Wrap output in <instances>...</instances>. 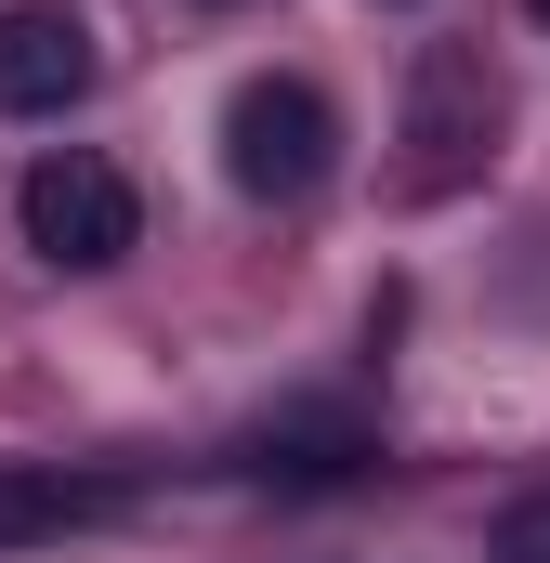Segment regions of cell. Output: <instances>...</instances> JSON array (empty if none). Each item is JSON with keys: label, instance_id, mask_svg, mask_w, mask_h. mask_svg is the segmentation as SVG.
I'll list each match as a JSON object with an SVG mask.
<instances>
[{"label": "cell", "instance_id": "obj_4", "mask_svg": "<svg viewBox=\"0 0 550 563\" xmlns=\"http://www.w3.org/2000/svg\"><path fill=\"white\" fill-rule=\"evenodd\" d=\"M92 13L79 0H13L0 13V119H66L92 92Z\"/></svg>", "mask_w": 550, "mask_h": 563}, {"label": "cell", "instance_id": "obj_1", "mask_svg": "<svg viewBox=\"0 0 550 563\" xmlns=\"http://www.w3.org/2000/svg\"><path fill=\"white\" fill-rule=\"evenodd\" d=\"M328 157H341V119H328L315 79H237V92H223V184H237V197L301 210V197L328 184Z\"/></svg>", "mask_w": 550, "mask_h": 563}, {"label": "cell", "instance_id": "obj_3", "mask_svg": "<svg viewBox=\"0 0 550 563\" xmlns=\"http://www.w3.org/2000/svg\"><path fill=\"white\" fill-rule=\"evenodd\" d=\"M13 210H26V250H40L53 276H106V263L132 250V223H144V210H132V170H119V157H92V144L40 157Z\"/></svg>", "mask_w": 550, "mask_h": 563}, {"label": "cell", "instance_id": "obj_7", "mask_svg": "<svg viewBox=\"0 0 550 563\" xmlns=\"http://www.w3.org/2000/svg\"><path fill=\"white\" fill-rule=\"evenodd\" d=\"M538 26H550V0H538Z\"/></svg>", "mask_w": 550, "mask_h": 563}, {"label": "cell", "instance_id": "obj_5", "mask_svg": "<svg viewBox=\"0 0 550 563\" xmlns=\"http://www.w3.org/2000/svg\"><path fill=\"white\" fill-rule=\"evenodd\" d=\"M485 563H550V498H512L498 538H485Z\"/></svg>", "mask_w": 550, "mask_h": 563}, {"label": "cell", "instance_id": "obj_6", "mask_svg": "<svg viewBox=\"0 0 550 563\" xmlns=\"http://www.w3.org/2000/svg\"><path fill=\"white\" fill-rule=\"evenodd\" d=\"M66 511H92L79 485H0V538H26V525H66Z\"/></svg>", "mask_w": 550, "mask_h": 563}, {"label": "cell", "instance_id": "obj_2", "mask_svg": "<svg viewBox=\"0 0 550 563\" xmlns=\"http://www.w3.org/2000/svg\"><path fill=\"white\" fill-rule=\"evenodd\" d=\"M498 157V66L472 40H432L407 66V197H459Z\"/></svg>", "mask_w": 550, "mask_h": 563}]
</instances>
